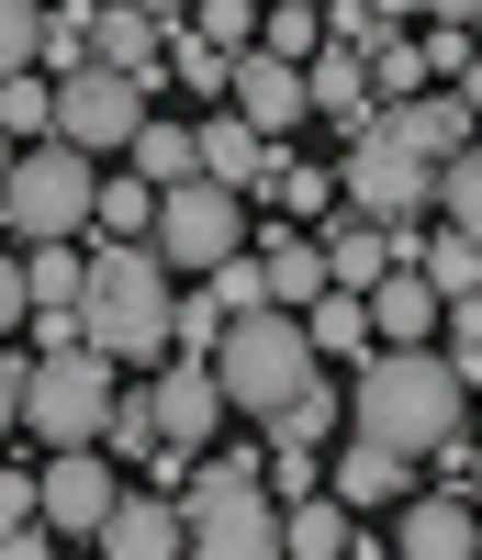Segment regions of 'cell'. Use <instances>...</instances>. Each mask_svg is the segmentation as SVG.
Here are the masks:
<instances>
[{
	"label": "cell",
	"instance_id": "cell-26",
	"mask_svg": "<svg viewBox=\"0 0 482 560\" xmlns=\"http://www.w3.org/2000/svg\"><path fill=\"white\" fill-rule=\"evenodd\" d=\"M23 280H34V314H79V292H90V258H79V236H45V247H23Z\"/></svg>",
	"mask_w": 482,
	"mask_h": 560
},
{
	"label": "cell",
	"instance_id": "cell-44",
	"mask_svg": "<svg viewBox=\"0 0 482 560\" xmlns=\"http://www.w3.org/2000/svg\"><path fill=\"white\" fill-rule=\"evenodd\" d=\"M23 325H34V280H23V247H12L0 258V337H23Z\"/></svg>",
	"mask_w": 482,
	"mask_h": 560
},
{
	"label": "cell",
	"instance_id": "cell-2",
	"mask_svg": "<svg viewBox=\"0 0 482 560\" xmlns=\"http://www.w3.org/2000/svg\"><path fill=\"white\" fill-rule=\"evenodd\" d=\"M169 314H180V269L158 258V236H90V292H79L90 348L124 359V370H158Z\"/></svg>",
	"mask_w": 482,
	"mask_h": 560
},
{
	"label": "cell",
	"instance_id": "cell-22",
	"mask_svg": "<svg viewBox=\"0 0 482 560\" xmlns=\"http://www.w3.org/2000/svg\"><path fill=\"white\" fill-rule=\"evenodd\" d=\"M90 57L102 68H135L158 90V68H169V23L158 12H135V0H102V23H90Z\"/></svg>",
	"mask_w": 482,
	"mask_h": 560
},
{
	"label": "cell",
	"instance_id": "cell-3",
	"mask_svg": "<svg viewBox=\"0 0 482 560\" xmlns=\"http://www.w3.org/2000/svg\"><path fill=\"white\" fill-rule=\"evenodd\" d=\"M269 448H203L180 482V527L203 560H280V493L259 471Z\"/></svg>",
	"mask_w": 482,
	"mask_h": 560
},
{
	"label": "cell",
	"instance_id": "cell-11",
	"mask_svg": "<svg viewBox=\"0 0 482 560\" xmlns=\"http://www.w3.org/2000/svg\"><path fill=\"white\" fill-rule=\"evenodd\" d=\"M147 404H158V438H180V448H214L225 438V382H214V359H191V348L158 359Z\"/></svg>",
	"mask_w": 482,
	"mask_h": 560
},
{
	"label": "cell",
	"instance_id": "cell-7",
	"mask_svg": "<svg viewBox=\"0 0 482 560\" xmlns=\"http://www.w3.org/2000/svg\"><path fill=\"white\" fill-rule=\"evenodd\" d=\"M336 202H348V213H370V224H404V213H426V202H438V158H426V147H404V135L370 113V124L348 135V158H336Z\"/></svg>",
	"mask_w": 482,
	"mask_h": 560
},
{
	"label": "cell",
	"instance_id": "cell-19",
	"mask_svg": "<svg viewBox=\"0 0 482 560\" xmlns=\"http://www.w3.org/2000/svg\"><path fill=\"white\" fill-rule=\"evenodd\" d=\"M303 337H314V359L359 370V359L381 348V325H370V292H348V280H325V292L303 303Z\"/></svg>",
	"mask_w": 482,
	"mask_h": 560
},
{
	"label": "cell",
	"instance_id": "cell-27",
	"mask_svg": "<svg viewBox=\"0 0 482 560\" xmlns=\"http://www.w3.org/2000/svg\"><path fill=\"white\" fill-rule=\"evenodd\" d=\"M381 269H393V236H381L370 213H348V224H325V280H348V292H370Z\"/></svg>",
	"mask_w": 482,
	"mask_h": 560
},
{
	"label": "cell",
	"instance_id": "cell-40",
	"mask_svg": "<svg viewBox=\"0 0 482 560\" xmlns=\"http://www.w3.org/2000/svg\"><path fill=\"white\" fill-rule=\"evenodd\" d=\"M259 12H269V0H191V34H214L236 57V45H259Z\"/></svg>",
	"mask_w": 482,
	"mask_h": 560
},
{
	"label": "cell",
	"instance_id": "cell-35",
	"mask_svg": "<svg viewBox=\"0 0 482 560\" xmlns=\"http://www.w3.org/2000/svg\"><path fill=\"white\" fill-rule=\"evenodd\" d=\"M259 45H269V57H314V45H325V0H269V12H259Z\"/></svg>",
	"mask_w": 482,
	"mask_h": 560
},
{
	"label": "cell",
	"instance_id": "cell-8",
	"mask_svg": "<svg viewBox=\"0 0 482 560\" xmlns=\"http://www.w3.org/2000/svg\"><path fill=\"white\" fill-rule=\"evenodd\" d=\"M236 247H248V191H225V179H203V168L158 191V258H169L180 280H203V269L236 258Z\"/></svg>",
	"mask_w": 482,
	"mask_h": 560
},
{
	"label": "cell",
	"instance_id": "cell-48",
	"mask_svg": "<svg viewBox=\"0 0 482 560\" xmlns=\"http://www.w3.org/2000/svg\"><path fill=\"white\" fill-rule=\"evenodd\" d=\"M482 0H415V23H471Z\"/></svg>",
	"mask_w": 482,
	"mask_h": 560
},
{
	"label": "cell",
	"instance_id": "cell-52",
	"mask_svg": "<svg viewBox=\"0 0 482 560\" xmlns=\"http://www.w3.org/2000/svg\"><path fill=\"white\" fill-rule=\"evenodd\" d=\"M471 45H482V12H471Z\"/></svg>",
	"mask_w": 482,
	"mask_h": 560
},
{
	"label": "cell",
	"instance_id": "cell-41",
	"mask_svg": "<svg viewBox=\"0 0 482 560\" xmlns=\"http://www.w3.org/2000/svg\"><path fill=\"white\" fill-rule=\"evenodd\" d=\"M34 45H45V0H0V79L34 68Z\"/></svg>",
	"mask_w": 482,
	"mask_h": 560
},
{
	"label": "cell",
	"instance_id": "cell-38",
	"mask_svg": "<svg viewBox=\"0 0 482 560\" xmlns=\"http://www.w3.org/2000/svg\"><path fill=\"white\" fill-rule=\"evenodd\" d=\"M438 337H449V348H438V359H449V370H460V382H471V393H482V292H460V303H449V314H438Z\"/></svg>",
	"mask_w": 482,
	"mask_h": 560
},
{
	"label": "cell",
	"instance_id": "cell-28",
	"mask_svg": "<svg viewBox=\"0 0 482 560\" xmlns=\"http://www.w3.org/2000/svg\"><path fill=\"white\" fill-rule=\"evenodd\" d=\"M169 90H191V102H225V90H236V57H225V45L214 34H169Z\"/></svg>",
	"mask_w": 482,
	"mask_h": 560
},
{
	"label": "cell",
	"instance_id": "cell-39",
	"mask_svg": "<svg viewBox=\"0 0 482 560\" xmlns=\"http://www.w3.org/2000/svg\"><path fill=\"white\" fill-rule=\"evenodd\" d=\"M102 448H113V459H147V448H158V404H147V393H113Z\"/></svg>",
	"mask_w": 482,
	"mask_h": 560
},
{
	"label": "cell",
	"instance_id": "cell-16",
	"mask_svg": "<svg viewBox=\"0 0 482 560\" xmlns=\"http://www.w3.org/2000/svg\"><path fill=\"white\" fill-rule=\"evenodd\" d=\"M303 90H314V113H325L336 135H359V124L381 113V90H370V57H359V45H314V57H303Z\"/></svg>",
	"mask_w": 482,
	"mask_h": 560
},
{
	"label": "cell",
	"instance_id": "cell-24",
	"mask_svg": "<svg viewBox=\"0 0 482 560\" xmlns=\"http://www.w3.org/2000/svg\"><path fill=\"white\" fill-rule=\"evenodd\" d=\"M124 168H135V179H158V191H169V179H191V168H203V124L147 113V124H135V147H124Z\"/></svg>",
	"mask_w": 482,
	"mask_h": 560
},
{
	"label": "cell",
	"instance_id": "cell-20",
	"mask_svg": "<svg viewBox=\"0 0 482 560\" xmlns=\"http://www.w3.org/2000/svg\"><path fill=\"white\" fill-rule=\"evenodd\" d=\"M280 549H292V560H348L359 549V504L348 493H292V504H280Z\"/></svg>",
	"mask_w": 482,
	"mask_h": 560
},
{
	"label": "cell",
	"instance_id": "cell-15",
	"mask_svg": "<svg viewBox=\"0 0 482 560\" xmlns=\"http://www.w3.org/2000/svg\"><path fill=\"white\" fill-rule=\"evenodd\" d=\"M393 549H404V560H471V504H460V482L404 493V504H393Z\"/></svg>",
	"mask_w": 482,
	"mask_h": 560
},
{
	"label": "cell",
	"instance_id": "cell-31",
	"mask_svg": "<svg viewBox=\"0 0 482 560\" xmlns=\"http://www.w3.org/2000/svg\"><path fill=\"white\" fill-rule=\"evenodd\" d=\"M0 135H23V147H34V135H57V79H45V68H12V79H0Z\"/></svg>",
	"mask_w": 482,
	"mask_h": 560
},
{
	"label": "cell",
	"instance_id": "cell-29",
	"mask_svg": "<svg viewBox=\"0 0 482 560\" xmlns=\"http://www.w3.org/2000/svg\"><path fill=\"white\" fill-rule=\"evenodd\" d=\"M90 236H158V179H102V202H90Z\"/></svg>",
	"mask_w": 482,
	"mask_h": 560
},
{
	"label": "cell",
	"instance_id": "cell-33",
	"mask_svg": "<svg viewBox=\"0 0 482 560\" xmlns=\"http://www.w3.org/2000/svg\"><path fill=\"white\" fill-rule=\"evenodd\" d=\"M269 438H280V448H325V438H336V382H325V370H314V382L280 404V415H269Z\"/></svg>",
	"mask_w": 482,
	"mask_h": 560
},
{
	"label": "cell",
	"instance_id": "cell-5",
	"mask_svg": "<svg viewBox=\"0 0 482 560\" xmlns=\"http://www.w3.org/2000/svg\"><path fill=\"white\" fill-rule=\"evenodd\" d=\"M113 393H124V359L90 348V325H79V337H45V348H34V370H23V438H45V448L102 438Z\"/></svg>",
	"mask_w": 482,
	"mask_h": 560
},
{
	"label": "cell",
	"instance_id": "cell-10",
	"mask_svg": "<svg viewBox=\"0 0 482 560\" xmlns=\"http://www.w3.org/2000/svg\"><path fill=\"white\" fill-rule=\"evenodd\" d=\"M45 527H57V538H102V516H113V448L102 438H79V448H45Z\"/></svg>",
	"mask_w": 482,
	"mask_h": 560
},
{
	"label": "cell",
	"instance_id": "cell-13",
	"mask_svg": "<svg viewBox=\"0 0 482 560\" xmlns=\"http://www.w3.org/2000/svg\"><path fill=\"white\" fill-rule=\"evenodd\" d=\"M90 549H113V560H169V549H191V527H180V493H113V516H102V538Z\"/></svg>",
	"mask_w": 482,
	"mask_h": 560
},
{
	"label": "cell",
	"instance_id": "cell-37",
	"mask_svg": "<svg viewBox=\"0 0 482 560\" xmlns=\"http://www.w3.org/2000/svg\"><path fill=\"white\" fill-rule=\"evenodd\" d=\"M438 213H449V224H471V236H482V135H471L460 158H438Z\"/></svg>",
	"mask_w": 482,
	"mask_h": 560
},
{
	"label": "cell",
	"instance_id": "cell-23",
	"mask_svg": "<svg viewBox=\"0 0 482 560\" xmlns=\"http://www.w3.org/2000/svg\"><path fill=\"white\" fill-rule=\"evenodd\" d=\"M248 247H259V280H269V303H292V314H303V303L325 292V247H314V236H292V224H259Z\"/></svg>",
	"mask_w": 482,
	"mask_h": 560
},
{
	"label": "cell",
	"instance_id": "cell-25",
	"mask_svg": "<svg viewBox=\"0 0 482 560\" xmlns=\"http://www.w3.org/2000/svg\"><path fill=\"white\" fill-rule=\"evenodd\" d=\"M415 269L438 280V303H460V292H482V236L438 213V224H426V247H415Z\"/></svg>",
	"mask_w": 482,
	"mask_h": 560
},
{
	"label": "cell",
	"instance_id": "cell-46",
	"mask_svg": "<svg viewBox=\"0 0 482 560\" xmlns=\"http://www.w3.org/2000/svg\"><path fill=\"white\" fill-rule=\"evenodd\" d=\"M23 516H45V482L34 471H0V527H23Z\"/></svg>",
	"mask_w": 482,
	"mask_h": 560
},
{
	"label": "cell",
	"instance_id": "cell-4",
	"mask_svg": "<svg viewBox=\"0 0 482 560\" xmlns=\"http://www.w3.org/2000/svg\"><path fill=\"white\" fill-rule=\"evenodd\" d=\"M314 370H325V359H314V337H303V314H292V303H248V314H236L225 337H214L225 415H248V427H269V415L292 404Z\"/></svg>",
	"mask_w": 482,
	"mask_h": 560
},
{
	"label": "cell",
	"instance_id": "cell-30",
	"mask_svg": "<svg viewBox=\"0 0 482 560\" xmlns=\"http://www.w3.org/2000/svg\"><path fill=\"white\" fill-rule=\"evenodd\" d=\"M90 23H102V0H45V45H34V68L68 79V68L90 57Z\"/></svg>",
	"mask_w": 482,
	"mask_h": 560
},
{
	"label": "cell",
	"instance_id": "cell-45",
	"mask_svg": "<svg viewBox=\"0 0 482 560\" xmlns=\"http://www.w3.org/2000/svg\"><path fill=\"white\" fill-rule=\"evenodd\" d=\"M23 370H34V348H0V438H23Z\"/></svg>",
	"mask_w": 482,
	"mask_h": 560
},
{
	"label": "cell",
	"instance_id": "cell-36",
	"mask_svg": "<svg viewBox=\"0 0 482 560\" xmlns=\"http://www.w3.org/2000/svg\"><path fill=\"white\" fill-rule=\"evenodd\" d=\"M370 90H381V102H415V90H426V45H415V23L370 45Z\"/></svg>",
	"mask_w": 482,
	"mask_h": 560
},
{
	"label": "cell",
	"instance_id": "cell-14",
	"mask_svg": "<svg viewBox=\"0 0 482 560\" xmlns=\"http://www.w3.org/2000/svg\"><path fill=\"white\" fill-rule=\"evenodd\" d=\"M325 493H348L359 516H370V504H404V493H415V459H404L393 438H359V427H348V448L325 459Z\"/></svg>",
	"mask_w": 482,
	"mask_h": 560
},
{
	"label": "cell",
	"instance_id": "cell-17",
	"mask_svg": "<svg viewBox=\"0 0 482 560\" xmlns=\"http://www.w3.org/2000/svg\"><path fill=\"white\" fill-rule=\"evenodd\" d=\"M381 124H393V135H404V147H426V158H460V147H471V135H482V113L460 102V90H438V79H426V90H415V102H381Z\"/></svg>",
	"mask_w": 482,
	"mask_h": 560
},
{
	"label": "cell",
	"instance_id": "cell-43",
	"mask_svg": "<svg viewBox=\"0 0 482 560\" xmlns=\"http://www.w3.org/2000/svg\"><path fill=\"white\" fill-rule=\"evenodd\" d=\"M415 45H426V79H460L482 45H471V23H415Z\"/></svg>",
	"mask_w": 482,
	"mask_h": 560
},
{
	"label": "cell",
	"instance_id": "cell-32",
	"mask_svg": "<svg viewBox=\"0 0 482 560\" xmlns=\"http://www.w3.org/2000/svg\"><path fill=\"white\" fill-rule=\"evenodd\" d=\"M259 202H280V213H336V168L280 158V147H269V191H259Z\"/></svg>",
	"mask_w": 482,
	"mask_h": 560
},
{
	"label": "cell",
	"instance_id": "cell-51",
	"mask_svg": "<svg viewBox=\"0 0 482 560\" xmlns=\"http://www.w3.org/2000/svg\"><path fill=\"white\" fill-rule=\"evenodd\" d=\"M471 493H482V438H471Z\"/></svg>",
	"mask_w": 482,
	"mask_h": 560
},
{
	"label": "cell",
	"instance_id": "cell-34",
	"mask_svg": "<svg viewBox=\"0 0 482 560\" xmlns=\"http://www.w3.org/2000/svg\"><path fill=\"white\" fill-rule=\"evenodd\" d=\"M225 292H214V280H180V314H169V348H191V359H214V337H225Z\"/></svg>",
	"mask_w": 482,
	"mask_h": 560
},
{
	"label": "cell",
	"instance_id": "cell-49",
	"mask_svg": "<svg viewBox=\"0 0 482 560\" xmlns=\"http://www.w3.org/2000/svg\"><path fill=\"white\" fill-rule=\"evenodd\" d=\"M135 12H158V23H169V34H180V23H191V0H135Z\"/></svg>",
	"mask_w": 482,
	"mask_h": 560
},
{
	"label": "cell",
	"instance_id": "cell-21",
	"mask_svg": "<svg viewBox=\"0 0 482 560\" xmlns=\"http://www.w3.org/2000/svg\"><path fill=\"white\" fill-rule=\"evenodd\" d=\"M438 280H426V269H381L370 280V325H381V348H426V337H438Z\"/></svg>",
	"mask_w": 482,
	"mask_h": 560
},
{
	"label": "cell",
	"instance_id": "cell-6",
	"mask_svg": "<svg viewBox=\"0 0 482 560\" xmlns=\"http://www.w3.org/2000/svg\"><path fill=\"white\" fill-rule=\"evenodd\" d=\"M90 202H102V168H90V147H68V135H34V147L12 158V179H0V224H12V247L90 236Z\"/></svg>",
	"mask_w": 482,
	"mask_h": 560
},
{
	"label": "cell",
	"instance_id": "cell-50",
	"mask_svg": "<svg viewBox=\"0 0 482 560\" xmlns=\"http://www.w3.org/2000/svg\"><path fill=\"white\" fill-rule=\"evenodd\" d=\"M12 158H23V135H0V179H12Z\"/></svg>",
	"mask_w": 482,
	"mask_h": 560
},
{
	"label": "cell",
	"instance_id": "cell-12",
	"mask_svg": "<svg viewBox=\"0 0 482 560\" xmlns=\"http://www.w3.org/2000/svg\"><path fill=\"white\" fill-rule=\"evenodd\" d=\"M236 113H248L259 135H292L303 113H314V90H303V68L292 57H269V45H236V90H225Z\"/></svg>",
	"mask_w": 482,
	"mask_h": 560
},
{
	"label": "cell",
	"instance_id": "cell-9",
	"mask_svg": "<svg viewBox=\"0 0 482 560\" xmlns=\"http://www.w3.org/2000/svg\"><path fill=\"white\" fill-rule=\"evenodd\" d=\"M135 124H147V79H135V68L79 57V68L57 79V135H68V147H90V158H124V147H135Z\"/></svg>",
	"mask_w": 482,
	"mask_h": 560
},
{
	"label": "cell",
	"instance_id": "cell-18",
	"mask_svg": "<svg viewBox=\"0 0 482 560\" xmlns=\"http://www.w3.org/2000/svg\"><path fill=\"white\" fill-rule=\"evenodd\" d=\"M203 179H225V191H248V202L269 191V135L236 113V102H225V113H203Z\"/></svg>",
	"mask_w": 482,
	"mask_h": 560
},
{
	"label": "cell",
	"instance_id": "cell-42",
	"mask_svg": "<svg viewBox=\"0 0 482 560\" xmlns=\"http://www.w3.org/2000/svg\"><path fill=\"white\" fill-rule=\"evenodd\" d=\"M381 34H404V23H381V0H325V45H359L370 57Z\"/></svg>",
	"mask_w": 482,
	"mask_h": 560
},
{
	"label": "cell",
	"instance_id": "cell-1",
	"mask_svg": "<svg viewBox=\"0 0 482 560\" xmlns=\"http://www.w3.org/2000/svg\"><path fill=\"white\" fill-rule=\"evenodd\" d=\"M348 427L359 438H393L404 459H426V448L471 438V382H460L438 348H370L348 370Z\"/></svg>",
	"mask_w": 482,
	"mask_h": 560
},
{
	"label": "cell",
	"instance_id": "cell-47",
	"mask_svg": "<svg viewBox=\"0 0 482 560\" xmlns=\"http://www.w3.org/2000/svg\"><path fill=\"white\" fill-rule=\"evenodd\" d=\"M45 549H57V527H45V516H23V527H0V560H45Z\"/></svg>",
	"mask_w": 482,
	"mask_h": 560
}]
</instances>
